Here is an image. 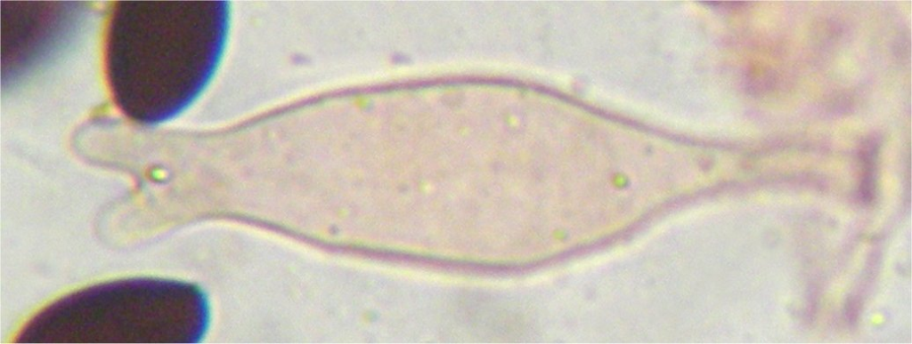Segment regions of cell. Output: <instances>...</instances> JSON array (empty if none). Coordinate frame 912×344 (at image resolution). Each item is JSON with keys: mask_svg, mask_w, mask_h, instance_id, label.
<instances>
[{"mask_svg": "<svg viewBox=\"0 0 912 344\" xmlns=\"http://www.w3.org/2000/svg\"><path fill=\"white\" fill-rule=\"evenodd\" d=\"M224 2H120L106 37V71L118 107L146 124L180 114L214 74L225 44Z\"/></svg>", "mask_w": 912, "mask_h": 344, "instance_id": "obj_1", "label": "cell"}, {"mask_svg": "<svg viewBox=\"0 0 912 344\" xmlns=\"http://www.w3.org/2000/svg\"><path fill=\"white\" fill-rule=\"evenodd\" d=\"M209 308L192 284L136 277L105 282L64 296L37 313L19 343H196Z\"/></svg>", "mask_w": 912, "mask_h": 344, "instance_id": "obj_2", "label": "cell"}, {"mask_svg": "<svg viewBox=\"0 0 912 344\" xmlns=\"http://www.w3.org/2000/svg\"><path fill=\"white\" fill-rule=\"evenodd\" d=\"M60 4L37 3L29 9L15 10L18 14L12 17L7 12V59L8 64L12 60L39 59L45 52L51 50L54 43L60 41L64 25L63 18L59 15L63 10H56Z\"/></svg>", "mask_w": 912, "mask_h": 344, "instance_id": "obj_3", "label": "cell"}]
</instances>
